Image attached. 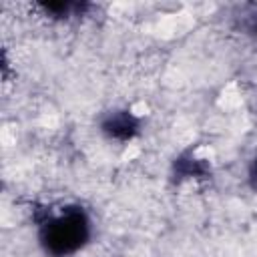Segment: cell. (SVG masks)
<instances>
[{
    "mask_svg": "<svg viewBox=\"0 0 257 257\" xmlns=\"http://www.w3.org/2000/svg\"><path fill=\"white\" fill-rule=\"evenodd\" d=\"M243 30L253 40V44L257 46V6H253L251 12L245 14V18H243Z\"/></svg>",
    "mask_w": 257,
    "mask_h": 257,
    "instance_id": "5b68a950",
    "label": "cell"
},
{
    "mask_svg": "<svg viewBox=\"0 0 257 257\" xmlns=\"http://www.w3.org/2000/svg\"><path fill=\"white\" fill-rule=\"evenodd\" d=\"M34 237L44 257H74L94 237V221L82 203L40 205L32 209Z\"/></svg>",
    "mask_w": 257,
    "mask_h": 257,
    "instance_id": "6da1fadb",
    "label": "cell"
},
{
    "mask_svg": "<svg viewBox=\"0 0 257 257\" xmlns=\"http://www.w3.org/2000/svg\"><path fill=\"white\" fill-rule=\"evenodd\" d=\"M96 128L108 143L128 145L143 135L145 116L135 112L131 106H112L98 114Z\"/></svg>",
    "mask_w": 257,
    "mask_h": 257,
    "instance_id": "7a4b0ae2",
    "label": "cell"
},
{
    "mask_svg": "<svg viewBox=\"0 0 257 257\" xmlns=\"http://www.w3.org/2000/svg\"><path fill=\"white\" fill-rule=\"evenodd\" d=\"M32 8L52 22H72L88 16L94 10V4L86 0H40L34 2Z\"/></svg>",
    "mask_w": 257,
    "mask_h": 257,
    "instance_id": "277c9868",
    "label": "cell"
},
{
    "mask_svg": "<svg viewBox=\"0 0 257 257\" xmlns=\"http://www.w3.org/2000/svg\"><path fill=\"white\" fill-rule=\"evenodd\" d=\"M213 179V165L209 159L197 155L195 147H187L179 151L169 167V181L171 185H183L189 181L207 183Z\"/></svg>",
    "mask_w": 257,
    "mask_h": 257,
    "instance_id": "3957f363",
    "label": "cell"
},
{
    "mask_svg": "<svg viewBox=\"0 0 257 257\" xmlns=\"http://www.w3.org/2000/svg\"><path fill=\"white\" fill-rule=\"evenodd\" d=\"M245 183H247L249 191H253L257 195V155L251 157L245 167Z\"/></svg>",
    "mask_w": 257,
    "mask_h": 257,
    "instance_id": "8992f818",
    "label": "cell"
}]
</instances>
